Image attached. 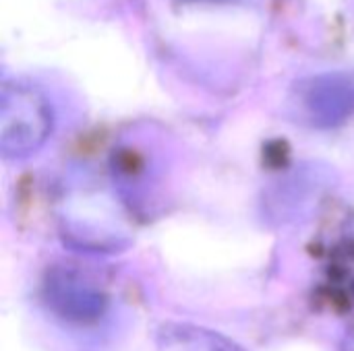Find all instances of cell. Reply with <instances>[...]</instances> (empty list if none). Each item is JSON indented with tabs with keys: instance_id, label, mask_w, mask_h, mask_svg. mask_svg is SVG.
Here are the masks:
<instances>
[{
	"instance_id": "obj_1",
	"label": "cell",
	"mask_w": 354,
	"mask_h": 351,
	"mask_svg": "<svg viewBox=\"0 0 354 351\" xmlns=\"http://www.w3.org/2000/svg\"><path fill=\"white\" fill-rule=\"evenodd\" d=\"M52 132L46 97L23 83H4L0 93V151L6 159L35 153Z\"/></svg>"
},
{
	"instance_id": "obj_2",
	"label": "cell",
	"mask_w": 354,
	"mask_h": 351,
	"mask_svg": "<svg viewBox=\"0 0 354 351\" xmlns=\"http://www.w3.org/2000/svg\"><path fill=\"white\" fill-rule=\"evenodd\" d=\"M41 300L50 314L75 327L100 323L110 308L106 288L77 265H52L41 281Z\"/></svg>"
},
{
	"instance_id": "obj_3",
	"label": "cell",
	"mask_w": 354,
	"mask_h": 351,
	"mask_svg": "<svg viewBox=\"0 0 354 351\" xmlns=\"http://www.w3.org/2000/svg\"><path fill=\"white\" fill-rule=\"evenodd\" d=\"M299 103L311 124L334 126L351 114L354 89L342 77H317L301 85Z\"/></svg>"
},
{
	"instance_id": "obj_4",
	"label": "cell",
	"mask_w": 354,
	"mask_h": 351,
	"mask_svg": "<svg viewBox=\"0 0 354 351\" xmlns=\"http://www.w3.org/2000/svg\"><path fill=\"white\" fill-rule=\"evenodd\" d=\"M156 351H243L220 333L195 327L168 323L160 329Z\"/></svg>"
}]
</instances>
